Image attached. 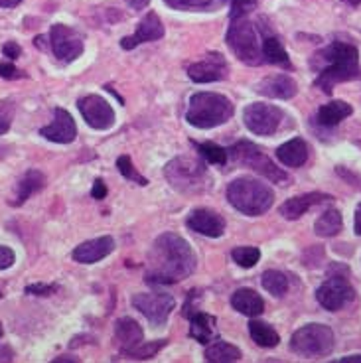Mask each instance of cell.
Wrapping results in <instances>:
<instances>
[{
    "label": "cell",
    "instance_id": "b9f144b4",
    "mask_svg": "<svg viewBox=\"0 0 361 363\" xmlns=\"http://www.w3.org/2000/svg\"><path fill=\"white\" fill-rule=\"evenodd\" d=\"M2 54L12 62V60H18L20 54H22V48L16 42H6V44L2 45Z\"/></svg>",
    "mask_w": 361,
    "mask_h": 363
},
{
    "label": "cell",
    "instance_id": "ac0fdd59",
    "mask_svg": "<svg viewBox=\"0 0 361 363\" xmlns=\"http://www.w3.org/2000/svg\"><path fill=\"white\" fill-rule=\"evenodd\" d=\"M115 251V239L113 237H99V239H91L85 241L82 245H77L73 249V261L82 264H93L105 259L109 255Z\"/></svg>",
    "mask_w": 361,
    "mask_h": 363
},
{
    "label": "cell",
    "instance_id": "f35d334b",
    "mask_svg": "<svg viewBox=\"0 0 361 363\" xmlns=\"http://www.w3.org/2000/svg\"><path fill=\"white\" fill-rule=\"evenodd\" d=\"M14 263H16V255H14V251H12L10 247L0 245V271L10 269Z\"/></svg>",
    "mask_w": 361,
    "mask_h": 363
},
{
    "label": "cell",
    "instance_id": "7dc6e473",
    "mask_svg": "<svg viewBox=\"0 0 361 363\" xmlns=\"http://www.w3.org/2000/svg\"><path fill=\"white\" fill-rule=\"evenodd\" d=\"M335 363H361V355H348V357H342Z\"/></svg>",
    "mask_w": 361,
    "mask_h": 363
},
{
    "label": "cell",
    "instance_id": "ab89813d",
    "mask_svg": "<svg viewBox=\"0 0 361 363\" xmlns=\"http://www.w3.org/2000/svg\"><path fill=\"white\" fill-rule=\"evenodd\" d=\"M0 77H4V79H20V77H24V73L20 72V69H16L14 64L2 62V64H0Z\"/></svg>",
    "mask_w": 361,
    "mask_h": 363
},
{
    "label": "cell",
    "instance_id": "1f68e13d",
    "mask_svg": "<svg viewBox=\"0 0 361 363\" xmlns=\"http://www.w3.org/2000/svg\"><path fill=\"white\" fill-rule=\"evenodd\" d=\"M164 345H166V340H156V342H150V344H143V342H140V344L135 345V347L125 350L123 355L133 357V359H152L154 355L158 354Z\"/></svg>",
    "mask_w": 361,
    "mask_h": 363
},
{
    "label": "cell",
    "instance_id": "6da1fadb",
    "mask_svg": "<svg viewBox=\"0 0 361 363\" xmlns=\"http://www.w3.org/2000/svg\"><path fill=\"white\" fill-rule=\"evenodd\" d=\"M196 271V255L190 243L176 233H162L154 241L146 259L145 281L148 284H174Z\"/></svg>",
    "mask_w": 361,
    "mask_h": 363
},
{
    "label": "cell",
    "instance_id": "8d00e7d4",
    "mask_svg": "<svg viewBox=\"0 0 361 363\" xmlns=\"http://www.w3.org/2000/svg\"><path fill=\"white\" fill-rule=\"evenodd\" d=\"M229 6H231L229 18H241L257 6V0H229Z\"/></svg>",
    "mask_w": 361,
    "mask_h": 363
},
{
    "label": "cell",
    "instance_id": "60d3db41",
    "mask_svg": "<svg viewBox=\"0 0 361 363\" xmlns=\"http://www.w3.org/2000/svg\"><path fill=\"white\" fill-rule=\"evenodd\" d=\"M55 291H57V286H54V284H30V286H26V294H36V296H50Z\"/></svg>",
    "mask_w": 361,
    "mask_h": 363
},
{
    "label": "cell",
    "instance_id": "816d5d0a",
    "mask_svg": "<svg viewBox=\"0 0 361 363\" xmlns=\"http://www.w3.org/2000/svg\"><path fill=\"white\" fill-rule=\"evenodd\" d=\"M0 155H4V152H0Z\"/></svg>",
    "mask_w": 361,
    "mask_h": 363
},
{
    "label": "cell",
    "instance_id": "bcb514c9",
    "mask_svg": "<svg viewBox=\"0 0 361 363\" xmlns=\"http://www.w3.org/2000/svg\"><path fill=\"white\" fill-rule=\"evenodd\" d=\"M22 0H0V9H14Z\"/></svg>",
    "mask_w": 361,
    "mask_h": 363
},
{
    "label": "cell",
    "instance_id": "277c9868",
    "mask_svg": "<svg viewBox=\"0 0 361 363\" xmlns=\"http://www.w3.org/2000/svg\"><path fill=\"white\" fill-rule=\"evenodd\" d=\"M233 103L219 93H196L191 95L186 121L196 128H216L233 117Z\"/></svg>",
    "mask_w": 361,
    "mask_h": 363
},
{
    "label": "cell",
    "instance_id": "c3c4849f",
    "mask_svg": "<svg viewBox=\"0 0 361 363\" xmlns=\"http://www.w3.org/2000/svg\"><path fill=\"white\" fill-rule=\"evenodd\" d=\"M34 44H36L38 48H42V50H44V48H45V44H44V38H42V36H38L36 40H34Z\"/></svg>",
    "mask_w": 361,
    "mask_h": 363
},
{
    "label": "cell",
    "instance_id": "ba28073f",
    "mask_svg": "<svg viewBox=\"0 0 361 363\" xmlns=\"http://www.w3.org/2000/svg\"><path fill=\"white\" fill-rule=\"evenodd\" d=\"M334 332L326 324H308L290 337V350L302 357H324L334 350Z\"/></svg>",
    "mask_w": 361,
    "mask_h": 363
},
{
    "label": "cell",
    "instance_id": "4dcf8cb0",
    "mask_svg": "<svg viewBox=\"0 0 361 363\" xmlns=\"http://www.w3.org/2000/svg\"><path fill=\"white\" fill-rule=\"evenodd\" d=\"M262 289L267 292H271L272 296H284L289 292V277L280 271H265L261 277Z\"/></svg>",
    "mask_w": 361,
    "mask_h": 363
},
{
    "label": "cell",
    "instance_id": "44dd1931",
    "mask_svg": "<svg viewBox=\"0 0 361 363\" xmlns=\"http://www.w3.org/2000/svg\"><path fill=\"white\" fill-rule=\"evenodd\" d=\"M190 336L194 337L196 342H199V344L208 345L219 336V332H217V320L216 316H211V314H206V312H194L190 318Z\"/></svg>",
    "mask_w": 361,
    "mask_h": 363
},
{
    "label": "cell",
    "instance_id": "8992f818",
    "mask_svg": "<svg viewBox=\"0 0 361 363\" xmlns=\"http://www.w3.org/2000/svg\"><path fill=\"white\" fill-rule=\"evenodd\" d=\"M226 42L239 62H243L247 65H261L265 62L257 30H255L253 22L247 16L231 20Z\"/></svg>",
    "mask_w": 361,
    "mask_h": 363
},
{
    "label": "cell",
    "instance_id": "7402d4cb",
    "mask_svg": "<svg viewBox=\"0 0 361 363\" xmlns=\"http://www.w3.org/2000/svg\"><path fill=\"white\" fill-rule=\"evenodd\" d=\"M231 306L245 316L257 318L265 312V300L253 289H239L231 296Z\"/></svg>",
    "mask_w": 361,
    "mask_h": 363
},
{
    "label": "cell",
    "instance_id": "836d02e7",
    "mask_svg": "<svg viewBox=\"0 0 361 363\" xmlns=\"http://www.w3.org/2000/svg\"><path fill=\"white\" fill-rule=\"evenodd\" d=\"M231 257H233V261L239 267H243V269H251L255 264L259 263V259H261V251L257 249V247H237L231 251Z\"/></svg>",
    "mask_w": 361,
    "mask_h": 363
},
{
    "label": "cell",
    "instance_id": "d6a6232c",
    "mask_svg": "<svg viewBox=\"0 0 361 363\" xmlns=\"http://www.w3.org/2000/svg\"><path fill=\"white\" fill-rule=\"evenodd\" d=\"M196 148H198V152L201 155V158L209 164H226L229 155H227L226 148H221V146L213 145V143H196Z\"/></svg>",
    "mask_w": 361,
    "mask_h": 363
},
{
    "label": "cell",
    "instance_id": "4316f807",
    "mask_svg": "<svg viewBox=\"0 0 361 363\" xmlns=\"http://www.w3.org/2000/svg\"><path fill=\"white\" fill-rule=\"evenodd\" d=\"M262 57L265 62H269L272 65H279V67H284V69H292V64H290V57L284 50V45L277 36H267L265 42H262Z\"/></svg>",
    "mask_w": 361,
    "mask_h": 363
},
{
    "label": "cell",
    "instance_id": "74e56055",
    "mask_svg": "<svg viewBox=\"0 0 361 363\" xmlns=\"http://www.w3.org/2000/svg\"><path fill=\"white\" fill-rule=\"evenodd\" d=\"M12 117H14L12 101H0V135L9 133L10 125H12Z\"/></svg>",
    "mask_w": 361,
    "mask_h": 363
},
{
    "label": "cell",
    "instance_id": "f6af8a7d",
    "mask_svg": "<svg viewBox=\"0 0 361 363\" xmlns=\"http://www.w3.org/2000/svg\"><path fill=\"white\" fill-rule=\"evenodd\" d=\"M353 231L355 235L361 237V203L355 208V221H353Z\"/></svg>",
    "mask_w": 361,
    "mask_h": 363
},
{
    "label": "cell",
    "instance_id": "8fae6325",
    "mask_svg": "<svg viewBox=\"0 0 361 363\" xmlns=\"http://www.w3.org/2000/svg\"><path fill=\"white\" fill-rule=\"evenodd\" d=\"M50 45L54 50L57 60L62 62H73L83 54L85 44H83V36L73 30V28L65 26V24H54L50 30Z\"/></svg>",
    "mask_w": 361,
    "mask_h": 363
},
{
    "label": "cell",
    "instance_id": "7a4b0ae2",
    "mask_svg": "<svg viewBox=\"0 0 361 363\" xmlns=\"http://www.w3.org/2000/svg\"><path fill=\"white\" fill-rule=\"evenodd\" d=\"M312 67L318 69L314 85L324 91L326 95H332L338 83L352 82L361 77L360 52L352 44L332 42L312 57Z\"/></svg>",
    "mask_w": 361,
    "mask_h": 363
},
{
    "label": "cell",
    "instance_id": "603a6c76",
    "mask_svg": "<svg viewBox=\"0 0 361 363\" xmlns=\"http://www.w3.org/2000/svg\"><path fill=\"white\" fill-rule=\"evenodd\" d=\"M143 337H145V332H143V328L138 326L136 320H133V318H121V320H117V324H115V340L118 342L121 352L138 345L143 342Z\"/></svg>",
    "mask_w": 361,
    "mask_h": 363
},
{
    "label": "cell",
    "instance_id": "2e32d148",
    "mask_svg": "<svg viewBox=\"0 0 361 363\" xmlns=\"http://www.w3.org/2000/svg\"><path fill=\"white\" fill-rule=\"evenodd\" d=\"M164 36V24L158 18L156 12H148L146 18L140 20V24L136 26V32L133 36H127L121 40L123 50H135L136 45L145 44V42H156Z\"/></svg>",
    "mask_w": 361,
    "mask_h": 363
},
{
    "label": "cell",
    "instance_id": "9a60e30c",
    "mask_svg": "<svg viewBox=\"0 0 361 363\" xmlns=\"http://www.w3.org/2000/svg\"><path fill=\"white\" fill-rule=\"evenodd\" d=\"M40 135L44 136L45 140L60 143V145H70L77 136V127H75V121H73L72 115L65 109H62V107H57L54 111L52 125L40 128Z\"/></svg>",
    "mask_w": 361,
    "mask_h": 363
},
{
    "label": "cell",
    "instance_id": "681fc988",
    "mask_svg": "<svg viewBox=\"0 0 361 363\" xmlns=\"http://www.w3.org/2000/svg\"><path fill=\"white\" fill-rule=\"evenodd\" d=\"M343 2H348L350 6H360L361 4V0H343Z\"/></svg>",
    "mask_w": 361,
    "mask_h": 363
},
{
    "label": "cell",
    "instance_id": "5b68a950",
    "mask_svg": "<svg viewBox=\"0 0 361 363\" xmlns=\"http://www.w3.org/2000/svg\"><path fill=\"white\" fill-rule=\"evenodd\" d=\"M164 176L170 182V186L178 191L199 194L208 190L209 178L206 170V162L194 156H178L164 168Z\"/></svg>",
    "mask_w": 361,
    "mask_h": 363
},
{
    "label": "cell",
    "instance_id": "52a82bcc",
    "mask_svg": "<svg viewBox=\"0 0 361 363\" xmlns=\"http://www.w3.org/2000/svg\"><path fill=\"white\" fill-rule=\"evenodd\" d=\"M227 155L233 158L237 164H243L247 168H251L257 174L265 176L267 180H271L272 184H280V186H289L290 176L284 170H280L277 164L272 162L269 156L262 152L261 148L249 140H239L235 143Z\"/></svg>",
    "mask_w": 361,
    "mask_h": 363
},
{
    "label": "cell",
    "instance_id": "4fadbf2b",
    "mask_svg": "<svg viewBox=\"0 0 361 363\" xmlns=\"http://www.w3.org/2000/svg\"><path fill=\"white\" fill-rule=\"evenodd\" d=\"M77 107L82 111L85 123L95 130H109L115 125V109L99 95H87L77 101Z\"/></svg>",
    "mask_w": 361,
    "mask_h": 363
},
{
    "label": "cell",
    "instance_id": "cb8c5ba5",
    "mask_svg": "<svg viewBox=\"0 0 361 363\" xmlns=\"http://www.w3.org/2000/svg\"><path fill=\"white\" fill-rule=\"evenodd\" d=\"M277 158L289 168H300L308 160V145L302 138H292L277 148Z\"/></svg>",
    "mask_w": 361,
    "mask_h": 363
},
{
    "label": "cell",
    "instance_id": "83f0119b",
    "mask_svg": "<svg viewBox=\"0 0 361 363\" xmlns=\"http://www.w3.org/2000/svg\"><path fill=\"white\" fill-rule=\"evenodd\" d=\"M241 359V350L235 347L233 344H227L221 340H213V344L208 345L206 350V362L211 363H229Z\"/></svg>",
    "mask_w": 361,
    "mask_h": 363
},
{
    "label": "cell",
    "instance_id": "9c48e42d",
    "mask_svg": "<svg viewBox=\"0 0 361 363\" xmlns=\"http://www.w3.org/2000/svg\"><path fill=\"white\" fill-rule=\"evenodd\" d=\"M284 118V113L267 103H251L243 111V123L253 135L269 136L279 130L280 123Z\"/></svg>",
    "mask_w": 361,
    "mask_h": 363
},
{
    "label": "cell",
    "instance_id": "3957f363",
    "mask_svg": "<svg viewBox=\"0 0 361 363\" xmlns=\"http://www.w3.org/2000/svg\"><path fill=\"white\" fill-rule=\"evenodd\" d=\"M227 200L243 216L257 218L271 209L272 201H274V191L261 180L243 176V178H237L229 184Z\"/></svg>",
    "mask_w": 361,
    "mask_h": 363
},
{
    "label": "cell",
    "instance_id": "7c38bea8",
    "mask_svg": "<svg viewBox=\"0 0 361 363\" xmlns=\"http://www.w3.org/2000/svg\"><path fill=\"white\" fill-rule=\"evenodd\" d=\"M353 289L352 284L348 282L345 277H330L328 281L320 284V289L316 291V300L320 302V306H324L330 312L343 308L348 302L353 300Z\"/></svg>",
    "mask_w": 361,
    "mask_h": 363
},
{
    "label": "cell",
    "instance_id": "d590c367",
    "mask_svg": "<svg viewBox=\"0 0 361 363\" xmlns=\"http://www.w3.org/2000/svg\"><path fill=\"white\" fill-rule=\"evenodd\" d=\"M174 10H208L216 6L217 0H164Z\"/></svg>",
    "mask_w": 361,
    "mask_h": 363
},
{
    "label": "cell",
    "instance_id": "ee69618b",
    "mask_svg": "<svg viewBox=\"0 0 361 363\" xmlns=\"http://www.w3.org/2000/svg\"><path fill=\"white\" fill-rule=\"evenodd\" d=\"M127 4L133 10H145L150 4V0H127Z\"/></svg>",
    "mask_w": 361,
    "mask_h": 363
},
{
    "label": "cell",
    "instance_id": "7bdbcfd3",
    "mask_svg": "<svg viewBox=\"0 0 361 363\" xmlns=\"http://www.w3.org/2000/svg\"><path fill=\"white\" fill-rule=\"evenodd\" d=\"M91 196H93L95 200H103V198L107 196V186H105V182L103 180L93 182V190H91Z\"/></svg>",
    "mask_w": 361,
    "mask_h": 363
},
{
    "label": "cell",
    "instance_id": "f1b7e54d",
    "mask_svg": "<svg viewBox=\"0 0 361 363\" xmlns=\"http://www.w3.org/2000/svg\"><path fill=\"white\" fill-rule=\"evenodd\" d=\"M249 334L253 337L255 344L261 345V347H277L280 342L277 330L269 326L267 322H261V320H251L249 322Z\"/></svg>",
    "mask_w": 361,
    "mask_h": 363
},
{
    "label": "cell",
    "instance_id": "30bf717a",
    "mask_svg": "<svg viewBox=\"0 0 361 363\" xmlns=\"http://www.w3.org/2000/svg\"><path fill=\"white\" fill-rule=\"evenodd\" d=\"M133 306L146 316L152 326H162L170 318L172 310L176 308V300L164 292H140L133 296Z\"/></svg>",
    "mask_w": 361,
    "mask_h": 363
},
{
    "label": "cell",
    "instance_id": "d6986e66",
    "mask_svg": "<svg viewBox=\"0 0 361 363\" xmlns=\"http://www.w3.org/2000/svg\"><path fill=\"white\" fill-rule=\"evenodd\" d=\"M257 93H261L265 97H271V99H292L298 93L296 82L290 77V75H284V73H279V75H271V77H265L259 85H257Z\"/></svg>",
    "mask_w": 361,
    "mask_h": 363
},
{
    "label": "cell",
    "instance_id": "5bb4252c",
    "mask_svg": "<svg viewBox=\"0 0 361 363\" xmlns=\"http://www.w3.org/2000/svg\"><path fill=\"white\" fill-rule=\"evenodd\" d=\"M227 72H229V67H227L226 57L217 52H211L206 55L204 62H198L188 67V77L196 83L221 82L227 77Z\"/></svg>",
    "mask_w": 361,
    "mask_h": 363
},
{
    "label": "cell",
    "instance_id": "f907efd6",
    "mask_svg": "<svg viewBox=\"0 0 361 363\" xmlns=\"http://www.w3.org/2000/svg\"><path fill=\"white\" fill-rule=\"evenodd\" d=\"M0 336H2V326H0Z\"/></svg>",
    "mask_w": 361,
    "mask_h": 363
},
{
    "label": "cell",
    "instance_id": "e0dca14e",
    "mask_svg": "<svg viewBox=\"0 0 361 363\" xmlns=\"http://www.w3.org/2000/svg\"><path fill=\"white\" fill-rule=\"evenodd\" d=\"M188 227L199 235L217 239L226 233V219L211 209H194L188 218Z\"/></svg>",
    "mask_w": 361,
    "mask_h": 363
},
{
    "label": "cell",
    "instance_id": "484cf974",
    "mask_svg": "<svg viewBox=\"0 0 361 363\" xmlns=\"http://www.w3.org/2000/svg\"><path fill=\"white\" fill-rule=\"evenodd\" d=\"M45 186V176L40 170H28L22 180L18 182V188H16V198L12 201V206H22L24 201L36 194V191L44 190Z\"/></svg>",
    "mask_w": 361,
    "mask_h": 363
},
{
    "label": "cell",
    "instance_id": "f546056e",
    "mask_svg": "<svg viewBox=\"0 0 361 363\" xmlns=\"http://www.w3.org/2000/svg\"><path fill=\"white\" fill-rule=\"evenodd\" d=\"M342 225H343L342 213H340L338 209L330 208V209H326L324 213L316 219V223H314V231H316V235L320 237H334L342 231Z\"/></svg>",
    "mask_w": 361,
    "mask_h": 363
},
{
    "label": "cell",
    "instance_id": "d4e9b609",
    "mask_svg": "<svg viewBox=\"0 0 361 363\" xmlns=\"http://www.w3.org/2000/svg\"><path fill=\"white\" fill-rule=\"evenodd\" d=\"M353 113V107L345 101H332L322 105L316 113L318 125H322L326 128H332L335 125H340L343 118H348Z\"/></svg>",
    "mask_w": 361,
    "mask_h": 363
},
{
    "label": "cell",
    "instance_id": "ffe728a7",
    "mask_svg": "<svg viewBox=\"0 0 361 363\" xmlns=\"http://www.w3.org/2000/svg\"><path fill=\"white\" fill-rule=\"evenodd\" d=\"M330 200H332V196H328V194L310 191V194H302V196H294V198L287 200L282 206H280L279 211H280V216H282L284 219L294 221V219L302 218L310 208H314V206H318V203H322V201H330Z\"/></svg>",
    "mask_w": 361,
    "mask_h": 363
},
{
    "label": "cell",
    "instance_id": "e575fe53",
    "mask_svg": "<svg viewBox=\"0 0 361 363\" xmlns=\"http://www.w3.org/2000/svg\"><path fill=\"white\" fill-rule=\"evenodd\" d=\"M117 168H118V172L123 174L127 180L135 182V184H138V186H148V180H146L145 176H140V174L136 172L135 164H133V160H130L128 156H118Z\"/></svg>",
    "mask_w": 361,
    "mask_h": 363
}]
</instances>
